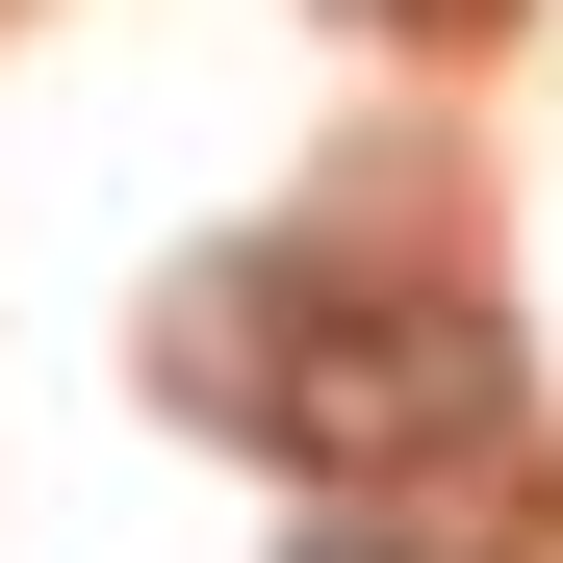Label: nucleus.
Returning a JSON list of instances; mask_svg holds the SVG:
<instances>
[{
    "label": "nucleus",
    "mask_w": 563,
    "mask_h": 563,
    "mask_svg": "<svg viewBox=\"0 0 563 563\" xmlns=\"http://www.w3.org/2000/svg\"><path fill=\"white\" fill-rule=\"evenodd\" d=\"M487 563H563V487H538V512H512V538H487Z\"/></svg>",
    "instance_id": "obj_2"
},
{
    "label": "nucleus",
    "mask_w": 563,
    "mask_h": 563,
    "mask_svg": "<svg viewBox=\"0 0 563 563\" xmlns=\"http://www.w3.org/2000/svg\"><path fill=\"white\" fill-rule=\"evenodd\" d=\"M282 563H385V538H358V512H333V538H282Z\"/></svg>",
    "instance_id": "obj_3"
},
{
    "label": "nucleus",
    "mask_w": 563,
    "mask_h": 563,
    "mask_svg": "<svg viewBox=\"0 0 563 563\" xmlns=\"http://www.w3.org/2000/svg\"><path fill=\"white\" fill-rule=\"evenodd\" d=\"M358 26H461V0H358Z\"/></svg>",
    "instance_id": "obj_4"
},
{
    "label": "nucleus",
    "mask_w": 563,
    "mask_h": 563,
    "mask_svg": "<svg viewBox=\"0 0 563 563\" xmlns=\"http://www.w3.org/2000/svg\"><path fill=\"white\" fill-rule=\"evenodd\" d=\"M487 410H512L487 308H308V358H282V435H333V461H435Z\"/></svg>",
    "instance_id": "obj_1"
}]
</instances>
